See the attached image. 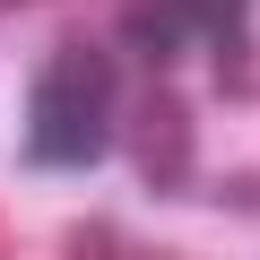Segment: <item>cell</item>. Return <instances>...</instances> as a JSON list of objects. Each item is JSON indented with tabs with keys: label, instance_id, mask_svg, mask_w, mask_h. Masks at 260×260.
I'll return each instance as SVG.
<instances>
[{
	"label": "cell",
	"instance_id": "obj_5",
	"mask_svg": "<svg viewBox=\"0 0 260 260\" xmlns=\"http://www.w3.org/2000/svg\"><path fill=\"white\" fill-rule=\"evenodd\" d=\"M0 9H26V0H0Z\"/></svg>",
	"mask_w": 260,
	"mask_h": 260
},
{
	"label": "cell",
	"instance_id": "obj_2",
	"mask_svg": "<svg viewBox=\"0 0 260 260\" xmlns=\"http://www.w3.org/2000/svg\"><path fill=\"white\" fill-rule=\"evenodd\" d=\"M130 156H139V182L165 191V200L191 182V104L174 87H139L130 95Z\"/></svg>",
	"mask_w": 260,
	"mask_h": 260
},
{
	"label": "cell",
	"instance_id": "obj_3",
	"mask_svg": "<svg viewBox=\"0 0 260 260\" xmlns=\"http://www.w3.org/2000/svg\"><path fill=\"white\" fill-rule=\"evenodd\" d=\"M121 44L139 52L148 70H165V61L191 44V26H182V9H174V0H121Z\"/></svg>",
	"mask_w": 260,
	"mask_h": 260
},
{
	"label": "cell",
	"instance_id": "obj_4",
	"mask_svg": "<svg viewBox=\"0 0 260 260\" xmlns=\"http://www.w3.org/2000/svg\"><path fill=\"white\" fill-rule=\"evenodd\" d=\"M174 9H182V26L200 44L225 52V70H243V18H251V0H174Z\"/></svg>",
	"mask_w": 260,
	"mask_h": 260
},
{
	"label": "cell",
	"instance_id": "obj_1",
	"mask_svg": "<svg viewBox=\"0 0 260 260\" xmlns=\"http://www.w3.org/2000/svg\"><path fill=\"white\" fill-rule=\"evenodd\" d=\"M113 104H121L113 61H104L95 44H61V52L44 61V78H35V104H26V148H35V165H95L104 139H113Z\"/></svg>",
	"mask_w": 260,
	"mask_h": 260
}]
</instances>
